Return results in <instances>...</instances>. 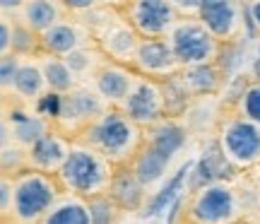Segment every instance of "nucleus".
Returning <instances> with one entry per match:
<instances>
[{"label":"nucleus","mask_w":260,"mask_h":224,"mask_svg":"<svg viewBox=\"0 0 260 224\" xmlns=\"http://www.w3.org/2000/svg\"><path fill=\"white\" fill-rule=\"evenodd\" d=\"M75 142L92 147L104 159H109L113 167H128L145 145V135L142 128L130 121L121 109H109Z\"/></svg>","instance_id":"1"},{"label":"nucleus","mask_w":260,"mask_h":224,"mask_svg":"<svg viewBox=\"0 0 260 224\" xmlns=\"http://www.w3.org/2000/svg\"><path fill=\"white\" fill-rule=\"evenodd\" d=\"M116 169L118 167H113L109 159H104L92 147H87L82 142H75L70 157L65 162V167L58 171L56 178L60 188L70 190L75 198L92 200V198L109 193Z\"/></svg>","instance_id":"2"},{"label":"nucleus","mask_w":260,"mask_h":224,"mask_svg":"<svg viewBox=\"0 0 260 224\" xmlns=\"http://www.w3.org/2000/svg\"><path fill=\"white\" fill-rule=\"evenodd\" d=\"M12 178H15L12 219L17 224H41L58 203V193H60L58 178L29 169Z\"/></svg>","instance_id":"3"},{"label":"nucleus","mask_w":260,"mask_h":224,"mask_svg":"<svg viewBox=\"0 0 260 224\" xmlns=\"http://www.w3.org/2000/svg\"><path fill=\"white\" fill-rule=\"evenodd\" d=\"M111 106L96 94L92 84H77L63 97H56V111H53V128L68 138L77 140L96 118H102Z\"/></svg>","instance_id":"4"},{"label":"nucleus","mask_w":260,"mask_h":224,"mask_svg":"<svg viewBox=\"0 0 260 224\" xmlns=\"http://www.w3.org/2000/svg\"><path fill=\"white\" fill-rule=\"evenodd\" d=\"M167 41L181 70L198 66H214V60L219 56V41L210 34V29L198 17H181L167 37Z\"/></svg>","instance_id":"5"},{"label":"nucleus","mask_w":260,"mask_h":224,"mask_svg":"<svg viewBox=\"0 0 260 224\" xmlns=\"http://www.w3.org/2000/svg\"><path fill=\"white\" fill-rule=\"evenodd\" d=\"M217 145L234 169L260 164V125L246 121L243 116H234L224 123Z\"/></svg>","instance_id":"6"},{"label":"nucleus","mask_w":260,"mask_h":224,"mask_svg":"<svg viewBox=\"0 0 260 224\" xmlns=\"http://www.w3.org/2000/svg\"><path fill=\"white\" fill-rule=\"evenodd\" d=\"M188 219L193 224H232L239 222V198L226 183H212L195 190L188 207Z\"/></svg>","instance_id":"7"},{"label":"nucleus","mask_w":260,"mask_h":224,"mask_svg":"<svg viewBox=\"0 0 260 224\" xmlns=\"http://www.w3.org/2000/svg\"><path fill=\"white\" fill-rule=\"evenodd\" d=\"M121 10L142 39H167L181 19L174 3L164 0H135L121 5Z\"/></svg>","instance_id":"8"},{"label":"nucleus","mask_w":260,"mask_h":224,"mask_svg":"<svg viewBox=\"0 0 260 224\" xmlns=\"http://www.w3.org/2000/svg\"><path fill=\"white\" fill-rule=\"evenodd\" d=\"M118 109H121L135 125L145 128V131L152 128V125H157L159 121L167 118V104H164L161 82L138 75V80L133 84L128 99H125Z\"/></svg>","instance_id":"9"},{"label":"nucleus","mask_w":260,"mask_h":224,"mask_svg":"<svg viewBox=\"0 0 260 224\" xmlns=\"http://www.w3.org/2000/svg\"><path fill=\"white\" fill-rule=\"evenodd\" d=\"M140 41H142V37L133 29V24H130L128 17L123 15L121 8L116 10V15L106 22V27L94 37V44L102 48V53L109 58V60L121 63V66H130V68L135 63Z\"/></svg>","instance_id":"10"},{"label":"nucleus","mask_w":260,"mask_h":224,"mask_svg":"<svg viewBox=\"0 0 260 224\" xmlns=\"http://www.w3.org/2000/svg\"><path fill=\"white\" fill-rule=\"evenodd\" d=\"M51 131H53V123L46 113L37 111L27 104H19V106H12V111H8L3 118V145L15 142L19 147L29 149Z\"/></svg>","instance_id":"11"},{"label":"nucleus","mask_w":260,"mask_h":224,"mask_svg":"<svg viewBox=\"0 0 260 224\" xmlns=\"http://www.w3.org/2000/svg\"><path fill=\"white\" fill-rule=\"evenodd\" d=\"M133 70L142 75V77L157 80V82H167L174 75L181 73V66H178V60L167 39H142L138 56H135V63H133Z\"/></svg>","instance_id":"12"},{"label":"nucleus","mask_w":260,"mask_h":224,"mask_svg":"<svg viewBox=\"0 0 260 224\" xmlns=\"http://www.w3.org/2000/svg\"><path fill=\"white\" fill-rule=\"evenodd\" d=\"M246 5L232 3V0H205L200 5L198 19L210 29L217 41H232L241 34Z\"/></svg>","instance_id":"13"},{"label":"nucleus","mask_w":260,"mask_h":224,"mask_svg":"<svg viewBox=\"0 0 260 224\" xmlns=\"http://www.w3.org/2000/svg\"><path fill=\"white\" fill-rule=\"evenodd\" d=\"M75 142L58 133L56 128L44 135L39 142H34L27 149V167L29 171H39V174H48V176H58V171L65 167V162L73 152Z\"/></svg>","instance_id":"14"},{"label":"nucleus","mask_w":260,"mask_h":224,"mask_svg":"<svg viewBox=\"0 0 260 224\" xmlns=\"http://www.w3.org/2000/svg\"><path fill=\"white\" fill-rule=\"evenodd\" d=\"M39 39H41V53L56 58H68L70 53L80 51V48L94 46V37L89 34V29L84 27L80 19H70V17L58 22L56 27L44 31Z\"/></svg>","instance_id":"15"},{"label":"nucleus","mask_w":260,"mask_h":224,"mask_svg":"<svg viewBox=\"0 0 260 224\" xmlns=\"http://www.w3.org/2000/svg\"><path fill=\"white\" fill-rule=\"evenodd\" d=\"M135 80H138V73L130 66H121V63L109 60V63L99 70V75L94 77L92 87L111 109H118V106L128 99Z\"/></svg>","instance_id":"16"},{"label":"nucleus","mask_w":260,"mask_h":224,"mask_svg":"<svg viewBox=\"0 0 260 224\" xmlns=\"http://www.w3.org/2000/svg\"><path fill=\"white\" fill-rule=\"evenodd\" d=\"M65 12H68V5L56 0H29V3H19L17 22L41 37L44 31L56 27L58 22H63Z\"/></svg>","instance_id":"17"},{"label":"nucleus","mask_w":260,"mask_h":224,"mask_svg":"<svg viewBox=\"0 0 260 224\" xmlns=\"http://www.w3.org/2000/svg\"><path fill=\"white\" fill-rule=\"evenodd\" d=\"M12 94H15L22 104H27V106L41 102L48 94L46 77H44V70H41V63H39V60L22 58L19 73H17V77H15V84H12Z\"/></svg>","instance_id":"18"},{"label":"nucleus","mask_w":260,"mask_h":224,"mask_svg":"<svg viewBox=\"0 0 260 224\" xmlns=\"http://www.w3.org/2000/svg\"><path fill=\"white\" fill-rule=\"evenodd\" d=\"M109 196L121 210H138L145 200V186L140 183V178L130 167H118L113 174Z\"/></svg>","instance_id":"19"},{"label":"nucleus","mask_w":260,"mask_h":224,"mask_svg":"<svg viewBox=\"0 0 260 224\" xmlns=\"http://www.w3.org/2000/svg\"><path fill=\"white\" fill-rule=\"evenodd\" d=\"M169 164H171V157L161 154L159 149H154L152 145H147V142H145V145H142V149L135 154V159L130 162L128 167L135 171V176L140 178V183L147 188V186H152V183H157V181H161V178H164Z\"/></svg>","instance_id":"20"},{"label":"nucleus","mask_w":260,"mask_h":224,"mask_svg":"<svg viewBox=\"0 0 260 224\" xmlns=\"http://www.w3.org/2000/svg\"><path fill=\"white\" fill-rule=\"evenodd\" d=\"M145 142L152 145L154 149H159L161 154H167V157L174 159V154L186 145V128H181L176 123V118H164V121H159L157 125L147 128Z\"/></svg>","instance_id":"21"},{"label":"nucleus","mask_w":260,"mask_h":224,"mask_svg":"<svg viewBox=\"0 0 260 224\" xmlns=\"http://www.w3.org/2000/svg\"><path fill=\"white\" fill-rule=\"evenodd\" d=\"M65 63H68V68L73 70V75L77 77V82L80 84H92L94 77L99 75V70H102L106 63H109V58L102 53V48L96 46H87V48H80V51H75V53H70L68 58H63Z\"/></svg>","instance_id":"22"},{"label":"nucleus","mask_w":260,"mask_h":224,"mask_svg":"<svg viewBox=\"0 0 260 224\" xmlns=\"http://www.w3.org/2000/svg\"><path fill=\"white\" fill-rule=\"evenodd\" d=\"M39 63H41V70H44V77H46V87H48V94L53 97H63L68 94L70 89L77 87V77L73 75V70L68 68L63 58H56V56H46L41 53L39 56Z\"/></svg>","instance_id":"23"},{"label":"nucleus","mask_w":260,"mask_h":224,"mask_svg":"<svg viewBox=\"0 0 260 224\" xmlns=\"http://www.w3.org/2000/svg\"><path fill=\"white\" fill-rule=\"evenodd\" d=\"M41 224H92L89 200L84 198H65L58 200L56 207L44 217Z\"/></svg>","instance_id":"24"},{"label":"nucleus","mask_w":260,"mask_h":224,"mask_svg":"<svg viewBox=\"0 0 260 224\" xmlns=\"http://www.w3.org/2000/svg\"><path fill=\"white\" fill-rule=\"evenodd\" d=\"M229 169H232V164L222 154L219 145H212L207 149V154H203V159L198 162V169H195V186H198V190L205 186H212V183H222L219 178L226 176L224 171H229Z\"/></svg>","instance_id":"25"},{"label":"nucleus","mask_w":260,"mask_h":224,"mask_svg":"<svg viewBox=\"0 0 260 224\" xmlns=\"http://www.w3.org/2000/svg\"><path fill=\"white\" fill-rule=\"evenodd\" d=\"M181 82L186 84V89L193 97L212 94L219 87V73L217 66H198V68H183L181 70Z\"/></svg>","instance_id":"26"},{"label":"nucleus","mask_w":260,"mask_h":224,"mask_svg":"<svg viewBox=\"0 0 260 224\" xmlns=\"http://www.w3.org/2000/svg\"><path fill=\"white\" fill-rule=\"evenodd\" d=\"M161 89H164V104H167V118H178L188 109L193 94L181 82V75H174L171 80L161 82Z\"/></svg>","instance_id":"27"},{"label":"nucleus","mask_w":260,"mask_h":224,"mask_svg":"<svg viewBox=\"0 0 260 224\" xmlns=\"http://www.w3.org/2000/svg\"><path fill=\"white\" fill-rule=\"evenodd\" d=\"M188 171H190V164H186V167L178 169L176 176L171 178L167 186H164L157 196L152 198V203L145 207V215H157V212H161V210H164V207H167L169 203L176 198V193L181 190V186H183V181H186V176H188Z\"/></svg>","instance_id":"28"},{"label":"nucleus","mask_w":260,"mask_h":224,"mask_svg":"<svg viewBox=\"0 0 260 224\" xmlns=\"http://www.w3.org/2000/svg\"><path fill=\"white\" fill-rule=\"evenodd\" d=\"M121 207L111 200V196H99L89 200V212H92V224H113L116 215H118Z\"/></svg>","instance_id":"29"},{"label":"nucleus","mask_w":260,"mask_h":224,"mask_svg":"<svg viewBox=\"0 0 260 224\" xmlns=\"http://www.w3.org/2000/svg\"><path fill=\"white\" fill-rule=\"evenodd\" d=\"M239 116H243L246 121L260 125V82L251 84L246 92L241 94V102H239Z\"/></svg>","instance_id":"30"},{"label":"nucleus","mask_w":260,"mask_h":224,"mask_svg":"<svg viewBox=\"0 0 260 224\" xmlns=\"http://www.w3.org/2000/svg\"><path fill=\"white\" fill-rule=\"evenodd\" d=\"M19 66H22V58L15 56V53L0 58V84H3L5 94L12 92V84H15V77L19 73Z\"/></svg>","instance_id":"31"},{"label":"nucleus","mask_w":260,"mask_h":224,"mask_svg":"<svg viewBox=\"0 0 260 224\" xmlns=\"http://www.w3.org/2000/svg\"><path fill=\"white\" fill-rule=\"evenodd\" d=\"M12 203H15V178L3 174V183H0V207H3V217L12 215Z\"/></svg>","instance_id":"32"},{"label":"nucleus","mask_w":260,"mask_h":224,"mask_svg":"<svg viewBox=\"0 0 260 224\" xmlns=\"http://www.w3.org/2000/svg\"><path fill=\"white\" fill-rule=\"evenodd\" d=\"M12 37H15V22H10V17H3L0 22V58L12 53Z\"/></svg>","instance_id":"33"},{"label":"nucleus","mask_w":260,"mask_h":224,"mask_svg":"<svg viewBox=\"0 0 260 224\" xmlns=\"http://www.w3.org/2000/svg\"><path fill=\"white\" fill-rule=\"evenodd\" d=\"M246 12H248V17L255 27L260 29V3H251V5H246Z\"/></svg>","instance_id":"34"},{"label":"nucleus","mask_w":260,"mask_h":224,"mask_svg":"<svg viewBox=\"0 0 260 224\" xmlns=\"http://www.w3.org/2000/svg\"><path fill=\"white\" fill-rule=\"evenodd\" d=\"M232 224H248V222H241V219H239V222H232Z\"/></svg>","instance_id":"35"}]
</instances>
